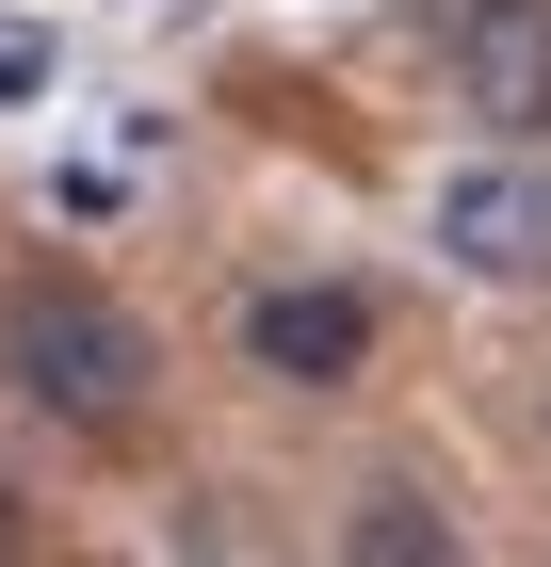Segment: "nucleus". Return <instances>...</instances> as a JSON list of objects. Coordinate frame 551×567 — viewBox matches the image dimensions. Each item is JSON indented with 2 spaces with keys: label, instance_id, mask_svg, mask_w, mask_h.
Returning a JSON list of instances; mask_svg holds the SVG:
<instances>
[{
  "label": "nucleus",
  "instance_id": "1",
  "mask_svg": "<svg viewBox=\"0 0 551 567\" xmlns=\"http://www.w3.org/2000/svg\"><path fill=\"white\" fill-rule=\"evenodd\" d=\"M0 373H17V405L65 422V437H130L163 405V341H146L98 276H33V292L0 308Z\"/></svg>",
  "mask_w": 551,
  "mask_h": 567
},
{
  "label": "nucleus",
  "instance_id": "2",
  "mask_svg": "<svg viewBox=\"0 0 551 567\" xmlns=\"http://www.w3.org/2000/svg\"><path fill=\"white\" fill-rule=\"evenodd\" d=\"M422 244L455 276H487V292H519V276H551V178L519 163V146H487V163H455L422 195Z\"/></svg>",
  "mask_w": 551,
  "mask_h": 567
},
{
  "label": "nucleus",
  "instance_id": "5",
  "mask_svg": "<svg viewBox=\"0 0 551 567\" xmlns=\"http://www.w3.org/2000/svg\"><path fill=\"white\" fill-rule=\"evenodd\" d=\"M340 567H470V535L422 471H374V486H340Z\"/></svg>",
  "mask_w": 551,
  "mask_h": 567
},
{
  "label": "nucleus",
  "instance_id": "6",
  "mask_svg": "<svg viewBox=\"0 0 551 567\" xmlns=\"http://www.w3.org/2000/svg\"><path fill=\"white\" fill-rule=\"evenodd\" d=\"M17 551H33V503H17V471H0V567H17Z\"/></svg>",
  "mask_w": 551,
  "mask_h": 567
},
{
  "label": "nucleus",
  "instance_id": "4",
  "mask_svg": "<svg viewBox=\"0 0 551 567\" xmlns=\"http://www.w3.org/2000/svg\"><path fill=\"white\" fill-rule=\"evenodd\" d=\"M357 357H374V292H357V276H259L244 292V373H276V390H357Z\"/></svg>",
  "mask_w": 551,
  "mask_h": 567
},
{
  "label": "nucleus",
  "instance_id": "3",
  "mask_svg": "<svg viewBox=\"0 0 551 567\" xmlns=\"http://www.w3.org/2000/svg\"><path fill=\"white\" fill-rule=\"evenodd\" d=\"M438 65H455V114L487 146H535L551 131V0H455Z\"/></svg>",
  "mask_w": 551,
  "mask_h": 567
}]
</instances>
